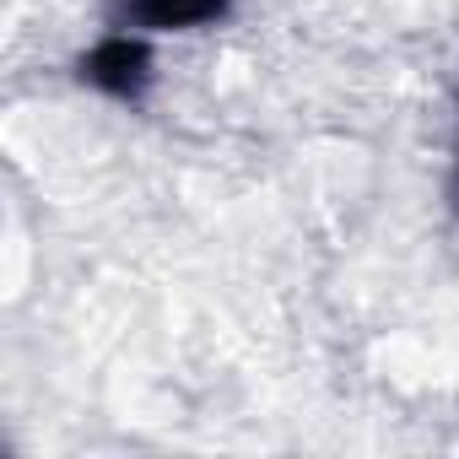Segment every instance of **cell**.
<instances>
[{"mask_svg":"<svg viewBox=\"0 0 459 459\" xmlns=\"http://www.w3.org/2000/svg\"><path fill=\"white\" fill-rule=\"evenodd\" d=\"M76 82L119 108H141L146 92L157 87V39L141 28L114 22L108 33H98L82 55H76Z\"/></svg>","mask_w":459,"mask_h":459,"instance_id":"obj_1","label":"cell"},{"mask_svg":"<svg viewBox=\"0 0 459 459\" xmlns=\"http://www.w3.org/2000/svg\"><path fill=\"white\" fill-rule=\"evenodd\" d=\"M233 0H119V17L125 28H141L152 39H168V33H200V28H216Z\"/></svg>","mask_w":459,"mask_h":459,"instance_id":"obj_2","label":"cell"},{"mask_svg":"<svg viewBox=\"0 0 459 459\" xmlns=\"http://www.w3.org/2000/svg\"><path fill=\"white\" fill-rule=\"evenodd\" d=\"M454 211H459V141H454Z\"/></svg>","mask_w":459,"mask_h":459,"instance_id":"obj_3","label":"cell"}]
</instances>
